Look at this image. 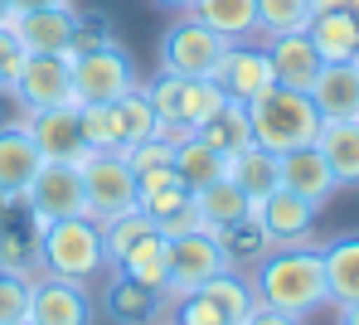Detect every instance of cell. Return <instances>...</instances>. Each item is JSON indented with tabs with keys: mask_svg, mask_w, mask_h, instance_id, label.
<instances>
[{
	"mask_svg": "<svg viewBox=\"0 0 359 325\" xmlns=\"http://www.w3.org/2000/svg\"><path fill=\"white\" fill-rule=\"evenodd\" d=\"M15 325H34V321H15Z\"/></svg>",
	"mask_w": 359,
	"mask_h": 325,
	"instance_id": "cell-47",
	"label": "cell"
},
{
	"mask_svg": "<svg viewBox=\"0 0 359 325\" xmlns=\"http://www.w3.org/2000/svg\"><path fill=\"white\" fill-rule=\"evenodd\" d=\"M229 180L248 195V204H262L282 185V155H272L262 146H243L238 155H229Z\"/></svg>",
	"mask_w": 359,
	"mask_h": 325,
	"instance_id": "cell-22",
	"label": "cell"
},
{
	"mask_svg": "<svg viewBox=\"0 0 359 325\" xmlns=\"http://www.w3.org/2000/svg\"><path fill=\"white\" fill-rule=\"evenodd\" d=\"M34 325H93L97 321V306L93 296L78 286V282H63V277H29V316Z\"/></svg>",
	"mask_w": 359,
	"mask_h": 325,
	"instance_id": "cell-11",
	"label": "cell"
},
{
	"mask_svg": "<svg viewBox=\"0 0 359 325\" xmlns=\"http://www.w3.org/2000/svg\"><path fill=\"white\" fill-rule=\"evenodd\" d=\"M170 325H229V321L219 316V306H214L204 291H184V296H175Z\"/></svg>",
	"mask_w": 359,
	"mask_h": 325,
	"instance_id": "cell-38",
	"label": "cell"
},
{
	"mask_svg": "<svg viewBox=\"0 0 359 325\" xmlns=\"http://www.w3.org/2000/svg\"><path fill=\"white\" fill-rule=\"evenodd\" d=\"M44 155L25 127H0V204H20L29 180L39 175Z\"/></svg>",
	"mask_w": 359,
	"mask_h": 325,
	"instance_id": "cell-17",
	"label": "cell"
},
{
	"mask_svg": "<svg viewBox=\"0 0 359 325\" xmlns=\"http://www.w3.org/2000/svg\"><path fill=\"white\" fill-rule=\"evenodd\" d=\"M252 214L262 219V228H267V238H272L277 248H297V243H311V233H316V214H320V209L277 185L262 204H252Z\"/></svg>",
	"mask_w": 359,
	"mask_h": 325,
	"instance_id": "cell-13",
	"label": "cell"
},
{
	"mask_svg": "<svg viewBox=\"0 0 359 325\" xmlns=\"http://www.w3.org/2000/svg\"><path fill=\"white\" fill-rule=\"evenodd\" d=\"M306 34H311V44H316V54H320L325 64H355L359 59L355 20H345V15H335V10H316L311 25H306Z\"/></svg>",
	"mask_w": 359,
	"mask_h": 325,
	"instance_id": "cell-27",
	"label": "cell"
},
{
	"mask_svg": "<svg viewBox=\"0 0 359 325\" xmlns=\"http://www.w3.org/2000/svg\"><path fill=\"white\" fill-rule=\"evenodd\" d=\"M219 238H224V248H229L233 267H238V262H248V258H252V262H257V258H267V253L277 248V243L267 238V228H262V219H257V214L238 219V223H233V228H224Z\"/></svg>",
	"mask_w": 359,
	"mask_h": 325,
	"instance_id": "cell-34",
	"label": "cell"
},
{
	"mask_svg": "<svg viewBox=\"0 0 359 325\" xmlns=\"http://www.w3.org/2000/svg\"><path fill=\"white\" fill-rule=\"evenodd\" d=\"M248 107V127H252V146L272 151V155H287V151H301V146H316L320 136V112L316 102L297 92V88H267L257 92Z\"/></svg>",
	"mask_w": 359,
	"mask_h": 325,
	"instance_id": "cell-2",
	"label": "cell"
},
{
	"mask_svg": "<svg viewBox=\"0 0 359 325\" xmlns=\"http://www.w3.org/2000/svg\"><path fill=\"white\" fill-rule=\"evenodd\" d=\"M224 49H229V39H219L194 15H180L175 25L161 34V73H175V78H214Z\"/></svg>",
	"mask_w": 359,
	"mask_h": 325,
	"instance_id": "cell-8",
	"label": "cell"
},
{
	"mask_svg": "<svg viewBox=\"0 0 359 325\" xmlns=\"http://www.w3.org/2000/svg\"><path fill=\"white\" fill-rule=\"evenodd\" d=\"M175 175L184 180V190L194 195V190H204V185H214V180L229 175V155L214 151L209 141H199V136L189 131V136L175 141Z\"/></svg>",
	"mask_w": 359,
	"mask_h": 325,
	"instance_id": "cell-25",
	"label": "cell"
},
{
	"mask_svg": "<svg viewBox=\"0 0 359 325\" xmlns=\"http://www.w3.org/2000/svg\"><path fill=\"white\" fill-rule=\"evenodd\" d=\"M73 0H10L15 15H29V10H68Z\"/></svg>",
	"mask_w": 359,
	"mask_h": 325,
	"instance_id": "cell-42",
	"label": "cell"
},
{
	"mask_svg": "<svg viewBox=\"0 0 359 325\" xmlns=\"http://www.w3.org/2000/svg\"><path fill=\"white\" fill-rule=\"evenodd\" d=\"M320 122H359V59L355 64H320L311 92Z\"/></svg>",
	"mask_w": 359,
	"mask_h": 325,
	"instance_id": "cell-15",
	"label": "cell"
},
{
	"mask_svg": "<svg viewBox=\"0 0 359 325\" xmlns=\"http://www.w3.org/2000/svg\"><path fill=\"white\" fill-rule=\"evenodd\" d=\"M282 190H292V195H301L306 204L320 209L340 185H335L325 155H320L316 146H301V151H287V155H282Z\"/></svg>",
	"mask_w": 359,
	"mask_h": 325,
	"instance_id": "cell-19",
	"label": "cell"
},
{
	"mask_svg": "<svg viewBox=\"0 0 359 325\" xmlns=\"http://www.w3.org/2000/svg\"><path fill=\"white\" fill-rule=\"evenodd\" d=\"M25 131L29 141L39 146L44 160H83L88 146H83V127H78V107L63 102V107H44V112H25Z\"/></svg>",
	"mask_w": 359,
	"mask_h": 325,
	"instance_id": "cell-12",
	"label": "cell"
},
{
	"mask_svg": "<svg viewBox=\"0 0 359 325\" xmlns=\"http://www.w3.org/2000/svg\"><path fill=\"white\" fill-rule=\"evenodd\" d=\"M10 92L25 112H44L73 102V68L63 54H25L20 73L10 78Z\"/></svg>",
	"mask_w": 359,
	"mask_h": 325,
	"instance_id": "cell-10",
	"label": "cell"
},
{
	"mask_svg": "<svg viewBox=\"0 0 359 325\" xmlns=\"http://www.w3.org/2000/svg\"><path fill=\"white\" fill-rule=\"evenodd\" d=\"M233 258L224 248L219 233L209 228H194V233H180L170 238V272H165V296H184V291H199L209 277L229 272Z\"/></svg>",
	"mask_w": 359,
	"mask_h": 325,
	"instance_id": "cell-9",
	"label": "cell"
},
{
	"mask_svg": "<svg viewBox=\"0 0 359 325\" xmlns=\"http://www.w3.org/2000/svg\"><path fill=\"white\" fill-rule=\"evenodd\" d=\"M194 214H199V228L224 233V228H233L238 219H248V214H252V204H248V195H243L238 185L224 175V180H214V185L194 190Z\"/></svg>",
	"mask_w": 359,
	"mask_h": 325,
	"instance_id": "cell-24",
	"label": "cell"
},
{
	"mask_svg": "<svg viewBox=\"0 0 359 325\" xmlns=\"http://www.w3.org/2000/svg\"><path fill=\"white\" fill-rule=\"evenodd\" d=\"M10 20H15V10H10V0H0V29H10Z\"/></svg>",
	"mask_w": 359,
	"mask_h": 325,
	"instance_id": "cell-46",
	"label": "cell"
},
{
	"mask_svg": "<svg viewBox=\"0 0 359 325\" xmlns=\"http://www.w3.org/2000/svg\"><path fill=\"white\" fill-rule=\"evenodd\" d=\"M10 34L25 54H73V5L68 10H29L10 20Z\"/></svg>",
	"mask_w": 359,
	"mask_h": 325,
	"instance_id": "cell-16",
	"label": "cell"
},
{
	"mask_svg": "<svg viewBox=\"0 0 359 325\" xmlns=\"http://www.w3.org/2000/svg\"><path fill=\"white\" fill-rule=\"evenodd\" d=\"M39 272L63 277V282H97L107 267V248H102V223L97 219H59L39 228ZM34 272V277H39Z\"/></svg>",
	"mask_w": 359,
	"mask_h": 325,
	"instance_id": "cell-3",
	"label": "cell"
},
{
	"mask_svg": "<svg viewBox=\"0 0 359 325\" xmlns=\"http://www.w3.org/2000/svg\"><path fill=\"white\" fill-rule=\"evenodd\" d=\"M20 64H25V49L15 44L10 29H0V88H10V78L20 73Z\"/></svg>",
	"mask_w": 359,
	"mask_h": 325,
	"instance_id": "cell-39",
	"label": "cell"
},
{
	"mask_svg": "<svg viewBox=\"0 0 359 325\" xmlns=\"http://www.w3.org/2000/svg\"><path fill=\"white\" fill-rule=\"evenodd\" d=\"M0 127H25V107L15 102L10 88H0Z\"/></svg>",
	"mask_w": 359,
	"mask_h": 325,
	"instance_id": "cell-40",
	"label": "cell"
},
{
	"mask_svg": "<svg viewBox=\"0 0 359 325\" xmlns=\"http://www.w3.org/2000/svg\"><path fill=\"white\" fill-rule=\"evenodd\" d=\"M262 49H267V59H272V83H277V88L311 92V83H316V73H320L325 59L316 54V44H311L306 29H301V34H277V39H267Z\"/></svg>",
	"mask_w": 359,
	"mask_h": 325,
	"instance_id": "cell-18",
	"label": "cell"
},
{
	"mask_svg": "<svg viewBox=\"0 0 359 325\" xmlns=\"http://www.w3.org/2000/svg\"><path fill=\"white\" fill-rule=\"evenodd\" d=\"M102 311L117 325H146V321H156V311H161V291H151V286L112 272V282L102 291Z\"/></svg>",
	"mask_w": 359,
	"mask_h": 325,
	"instance_id": "cell-26",
	"label": "cell"
},
{
	"mask_svg": "<svg viewBox=\"0 0 359 325\" xmlns=\"http://www.w3.org/2000/svg\"><path fill=\"white\" fill-rule=\"evenodd\" d=\"M146 97H151V107H156L161 122L184 127V131H199L229 102L214 78H175V73H161L156 83H146Z\"/></svg>",
	"mask_w": 359,
	"mask_h": 325,
	"instance_id": "cell-6",
	"label": "cell"
},
{
	"mask_svg": "<svg viewBox=\"0 0 359 325\" xmlns=\"http://www.w3.org/2000/svg\"><path fill=\"white\" fill-rule=\"evenodd\" d=\"M316 15V0H257V34L277 39V34H301Z\"/></svg>",
	"mask_w": 359,
	"mask_h": 325,
	"instance_id": "cell-31",
	"label": "cell"
},
{
	"mask_svg": "<svg viewBox=\"0 0 359 325\" xmlns=\"http://www.w3.org/2000/svg\"><path fill=\"white\" fill-rule=\"evenodd\" d=\"M121 277H131V282H141V286H151V291H161L165 296V272H170V238H161V233H146L126 258L112 267Z\"/></svg>",
	"mask_w": 359,
	"mask_h": 325,
	"instance_id": "cell-28",
	"label": "cell"
},
{
	"mask_svg": "<svg viewBox=\"0 0 359 325\" xmlns=\"http://www.w3.org/2000/svg\"><path fill=\"white\" fill-rule=\"evenodd\" d=\"M78 127H83V146L88 151H121L117 102H107V107H78Z\"/></svg>",
	"mask_w": 359,
	"mask_h": 325,
	"instance_id": "cell-35",
	"label": "cell"
},
{
	"mask_svg": "<svg viewBox=\"0 0 359 325\" xmlns=\"http://www.w3.org/2000/svg\"><path fill=\"white\" fill-rule=\"evenodd\" d=\"M29 316V277L0 272V325H15Z\"/></svg>",
	"mask_w": 359,
	"mask_h": 325,
	"instance_id": "cell-37",
	"label": "cell"
},
{
	"mask_svg": "<svg viewBox=\"0 0 359 325\" xmlns=\"http://www.w3.org/2000/svg\"><path fill=\"white\" fill-rule=\"evenodd\" d=\"M316 151L325 155L340 190H359V122H320Z\"/></svg>",
	"mask_w": 359,
	"mask_h": 325,
	"instance_id": "cell-21",
	"label": "cell"
},
{
	"mask_svg": "<svg viewBox=\"0 0 359 325\" xmlns=\"http://www.w3.org/2000/svg\"><path fill=\"white\" fill-rule=\"evenodd\" d=\"M25 214L34 228L59 223V219H88V195H83V170L73 160H44L39 175L25 190Z\"/></svg>",
	"mask_w": 359,
	"mask_h": 325,
	"instance_id": "cell-5",
	"label": "cell"
},
{
	"mask_svg": "<svg viewBox=\"0 0 359 325\" xmlns=\"http://www.w3.org/2000/svg\"><path fill=\"white\" fill-rule=\"evenodd\" d=\"M335 325H359V301L355 306H335Z\"/></svg>",
	"mask_w": 359,
	"mask_h": 325,
	"instance_id": "cell-44",
	"label": "cell"
},
{
	"mask_svg": "<svg viewBox=\"0 0 359 325\" xmlns=\"http://www.w3.org/2000/svg\"><path fill=\"white\" fill-rule=\"evenodd\" d=\"M107 44H117L112 20H107V15H78V10H73V54L107 49ZM73 54H68V59H73Z\"/></svg>",
	"mask_w": 359,
	"mask_h": 325,
	"instance_id": "cell-36",
	"label": "cell"
},
{
	"mask_svg": "<svg viewBox=\"0 0 359 325\" xmlns=\"http://www.w3.org/2000/svg\"><path fill=\"white\" fill-rule=\"evenodd\" d=\"M194 136H199V141H209V146H214V151H224V155H238L243 146H252L248 107L229 97V102H224V107H219V112H214V117H209L204 127L194 131Z\"/></svg>",
	"mask_w": 359,
	"mask_h": 325,
	"instance_id": "cell-30",
	"label": "cell"
},
{
	"mask_svg": "<svg viewBox=\"0 0 359 325\" xmlns=\"http://www.w3.org/2000/svg\"><path fill=\"white\" fill-rule=\"evenodd\" d=\"M325 267V296L330 306H355L359 301V233H340L320 248Z\"/></svg>",
	"mask_w": 359,
	"mask_h": 325,
	"instance_id": "cell-20",
	"label": "cell"
},
{
	"mask_svg": "<svg viewBox=\"0 0 359 325\" xmlns=\"http://www.w3.org/2000/svg\"><path fill=\"white\" fill-rule=\"evenodd\" d=\"M78 170H83L88 219L107 223V219L136 209V170L126 165L121 151H88V155L78 160Z\"/></svg>",
	"mask_w": 359,
	"mask_h": 325,
	"instance_id": "cell-7",
	"label": "cell"
},
{
	"mask_svg": "<svg viewBox=\"0 0 359 325\" xmlns=\"http://www.w3.org/2000/svg\"><path fill=\"white\" fill-rule=\"evenodd\" d=\"M214 306H219V316L229 325H243L252 316V306H257V296H252V282L238 277V267H229V272H219V277H209L204 286H199Z\"/></svg>",
	"mask_w": 359,
	"mask_h": 325,
	"instance_id": "cell-29",
	"label": "cell"
},
{
	"mask_svg": "<svg viewBox=\"0 0 359 325\" xmlns=\"http://www.w3.org/2000/svg\"><path fill=\"white\" fill-rule=\"evenodd\" d=\"M243 325H301L297 316H287V311H272V306H252V316Z\"/></svg>",
	"mask_w": 359,
	"mask_h": 325,
	"instance_id": "cell-41",
	"label": "cell"
},
{
	"mask_svg": "<svg viewBox=\"0 0 359 325\" xmlns=\"http://www.w3.org/2000/svg\"><path fill=\"white\" fill-rule=\"evenodd\" d=\"M156 5H161V10H175V15H189L194 0H156Z\"/></svg>",
	"mask_w": 359,
	"mask_h": 325,
	"instance_id": "cell-45",
	"label": "cell"
},
{
	"mask_svg": "<svg viewBox=\"0 0 359 325\" xmlns=\"http://www.w3.org/2000/svg\"><path fill=\"white\" fill-rule=\"evenodd\" d=\"M257 306L287 311V316H316L320 306H330L325 296V267H320V248L316 243H297V248H272L267 258H257V272L248 277Z\"/></svg>",
	"mask_w": 359,
	"mask_h": 325,
	"instance_id": "cell-1",
	"label": "cell"
},
{
	"mask_svg": "<svg viewBox=\"0 0 359 325\" xmlns=\"http://www.w3.org/2000/svg\"><path fill=\"white\" fill-rule=\"evenodd\" d=\"M68 68H73V107H107V102H121L131 88H141L136 64L121 44L73 54Z\"/></svg>",
	"mask_w": 359,
	"mask_h": 325,
	"instance_id": "cell-4",
	"label": "cell"
},
{
	"mask_svg": "<svg viewBox=\"0 0 359 325\" xmlns=\"http://www.w3.org/2000/svg\"><path fill=\"white\" fill-rule=\"evenodd\" d=\"M189 15L229 44H248L257 34V0H194Z\"/></svg>",
	"mask_w": 359,
	"mask_h": 325,
	"instance_id": "cell-23",
	"label": "cell"
},
{
	"mask_svg": "<svg viewBox=\"0 0 359 325\" xmlns=\"http://www.w3.org/2000/svg\"><path fill=\"white\" fill-rule=\"evenodd\" d=\"M117 117H121V151L161 131V117H156V107H151L146 88H131V92L121 97V102H117Z\"/></svg>",
	"mask_w": 359,
	"mask_h": 325,
	"instance_id": "cell-33",
	"label": "cell"
},
{
	"mask_svg": "<svg viewBox=\"0 0 359 325\" xmlns=\"http://www.w3.org/2000/svg\"><path fill=\"white\" fill-rule=\"evenodd\" d=\"M146 233H156V223H151V214H141V209H131V214H117V219H107L102 223V248H107V267H117Z\"/></svg>",
	"mask_w": 359,
	"mask_h": 325,
	"instance_id": "cell-32",
	"label": "cell"
},
{
	"mask_svg": "<svg viewBox=\"0 0 359 325\" xmlns=\"http://www.w3.org/2000/svg\"><path fill=\"white\" fill-rule=\"evenodd\" d=\"M214 83L224 88V97H233V102H252L257 92L272 88V59H267V49L229 44L224 59H219V68H214Z\"/></svg>",
	"mask_w": 359,
	"mask_h": 325,
	"instance_id": "cell-14",
	"label": "cell"
},
{
	"mask_svg": "<svg viewBox=\"0 0 359 325\" xmlns=\"http://www.w3.org/2000/svg\"><path fill=\"white\" fill-rule=\"evenodd\" d=\"M316 10H335L345 20H355V29H359V0H316Z\"/></svg>",
	"mask_w": 359,
	"mask_h": 325,
	"instance_id": "cell-43",
	"label": "cell"
}]
</instances>
